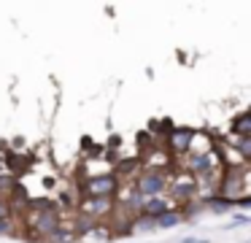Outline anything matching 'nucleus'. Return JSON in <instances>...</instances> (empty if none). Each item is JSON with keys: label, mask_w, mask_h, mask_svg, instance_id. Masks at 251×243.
Wrapping results in <instances>:
<instances>
[{"label": "nucleus", "mask_w": 251, "mask_h": 243, "mask_svg": "<svg viewBox=\"0 0 251 243\" xmlns=\"http://www.w3.org/2000/svg\"><path fill=\"white\" fill-rule=\"evenodd\" d=\"M165 187H168V178H165L162 170H157V167H151V170H146L141 178H138V194H146V197H159V194L165 192Z\"/></svg>", "instance_id": "f257e3e1"}, {"label": "nucleus", "mask_w": 251, "mask_h": 243, "mask_svg": "<svg viewBox=\"0 0 251 243\" xmlns=\"http://www.w3.org/2000/svg\"><path fill=\"white\" fill-rule=\"evenodd\" d=\"M116 189H119V181H116L114 173H105V176H95L92 181L87 184V194L95 200H108L116 194Z\"/></svg>", "instance_id": "f03ea898"}, {"label": "nucleus", "mask_w": 251, "mask_h": 243, "mask_svg": "<svg viewBox=\"0 0 251 243\" xmlns=\"http://www.w3.org/2000/svg\"><path fill=\"white\" fill-rule=\"evenodd\" d=\"M168 143H170V151H176V154H184L186 149H189L192 143V130L189 127H176L168 133Z\"/></svg>", "instance_id": "7ed1b4c3"}, {"label": "nucleus", "mask_w": 251, "mask_h": 243, "mask_svg": "<svg viewBox=\"0 0 251 243\" xmlns=\"http://www.w3.org/2000/svg\"><path fill=\"white\" fill-rule=\"evenodd\" d=\"M54 227H60V211L49 208V211H41V214L35 216V230H38L41 235H49Z\"/></svg>", "instance_id": "20e7f679"}, {"label": "nucleus", "mask_w": 251, "mask_h": 243, "mask_svg": "<svg viewBox=\"0 0 251 243\" xmlns=\"http://www.w3.org/2000/svg\"><path fill=\"white\" fill-rule=\"evenodd\" d=\"M165 211H168V200L162 197H149L141 203V214L149 216V219H157V216H162Z\"/></svg>", "instance_id": "39448f33"}, {"label": "nucleus", "mask_w": 251, "mask_h": 243, "mask_svg": "<svg viewBox=\"0 0 251 243\" xmlns=\"http://www.w3.org/2000/svg\"><path fill=\"white\" fill-rule=\"evenodd\" d=\"M232 130H235L238 138H251V116L249 113H240V116L232 122Z\"/></svg>", "instance_id": "423d86ee"}, {"label": "nucleus", "mask_w": 251, "mask_h": 243, "mask_svg": "<svg viewBox=\"0 0 251 243\" xmlns=\"http://www.w3.org/2000/svg\"><path fill=\"white\" fill-rule=\"evenodd\" d=\"M181 221V214H176V211H165L162 216H157V219H154V227H176Z\"/></svg>", "instance_id": "0eeeda50"}, {"label": "nucleus", "mask_w": 251, "mask_h": 243, "mask_svg": "<svg viewBox=\"0 0 251 243\" xmlns=\"http://www.w3.org/2000/svg\"><path fill=\"white\" fill-rule=\"evenodd\" d=\"M49 238L51 241H60V243H68V241H73V232L65 230V227H54V230L49 232Z\"/></svg>", "instance_id": "6e6552de"}, {"label": "nucleus", "mask_w": 251, "mask_h": 243, "mask_svg": "<svg viewBox=\"0 0 251 243\" xmlns=\"http://www.w3.org/2000/svg\"><path fill=\"white\" fill-rule=\"evenodd\" d=\"M208 208H213V211H229V208H232V200H229V197H211V200H208Z\"/></svg>", "instance_id": "1a4fd4ad"}, {"label": "nucleus", "mask_w": 251, "mask_h": 243, "mask_svg": "<svg viewBox=\"0 0 251 243\" xmlns=\"http://www.w3.org/2000/svg\"><path fill=\"white\" fill-rule=\"evenodd\" d=\"M173 192L176 194H178V197H189V194L192 192H195V184H192V181H181V184H176V187H173Z\"/></svg>", "instance_id": "9d476101"}, {"label": "nucleus", "mask_w": 251, "mask_h": 243, "mask_svg": "<svg viewBox=\"0 0 251 243\" xmlns=\"http://www.w3.org/2000/svg\"><path fill=\"white\" fill-rule=\"evenodd\" d=\"M151 227H154V219H149V216L135 219V230H151Z\"/></svg>", "instance_id": "9b49d317"}, {"label": "nucleus", "mask_w": 251, "mask_h": 243, "mask_svg": "<svg viewBox=\"0 0 251 243\" xmlns=\"http://www.w3.org/2000/svg\"><path fill=\"white\" fill-rule=\"evenodd\" d=\"M238 151L243 157H249V151H251V138H238Z\"/></svg>", "instance_id": "f8f14e48"}, {"label": "nucleus", "mask_w": 251, "mask_h": 243, "mask_svg": "<svg viewBox=\"0 0 251 243\" xmlns=\"http://www.w3.org/2000/svg\"><path fill=\"white\" fill-rule=\"evenodd\" d=\"M135 165H138V160H125V162H119V173H130Z\"/></svg>", "instance_id": "ddd939ff"}, {"label": "nucleus", "mask_w": 251, "mask_h": 243, "mask_svg": "<svg viewBox=\"0 0 251 243\" xmlns=\"http://www.w3.org/2000/svg\"><path fill=\"white\" fill-rule=\"evenodd\" d=\"M3 232H11V219H0V235H3Z\"/></svg>", "instance_id": "4468645a"}, {"label": "nucleus", "mask_w": 251, "mask_h": 243, "mask_svg": "<svg viewBox=\"0 0 251 243\" xmlns=\"http://www.w3.org/2000/svg\"><path fill=\"white\" fill-rule=\"evenodd\" d=\"M8 216V203L6 200H0V219H6Z\"/></svg>", "instance_id": "2eb2a0df"}, {"label": "nucleus", "mask_w": 251, "mask_h": 243, "mask_svg": "<svg viewBox=\"0 0 251 243\" xmlns=\"http://www.w3.org/2000/svg\"><path fill=\"white\" fill-rule=\"evenodd\" d=\"M14 187V178H0V189H8Z\"/></svg>", "instance_id": "dca6fc26"}, {"label": "nucleus", "mask_w": 251, "mask_h": 243, "mask_svg": "<svg viewBox=\"0 0 251 243\" xmlns=\"http://www.w3.org/2000/svg\"><path fill=\"white\" fill-rule=\"evenodd\" d=\"M181 243H202V241H192V238H186V241H181Z\"/></svg>", "instance_id": "f3484780"}]
</instances>
